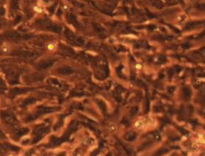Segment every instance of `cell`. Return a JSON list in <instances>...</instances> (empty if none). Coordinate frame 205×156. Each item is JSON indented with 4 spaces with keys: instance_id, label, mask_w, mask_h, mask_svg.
Masks as SVG:
<instances>
[{
    "instance_id": "obj_1",
    "label": "cell",
    "mask_w": 205,
    "mask_h": 156,
    "mask_svg": "<svg viewBox=\"0 0 205 156\" xmlns=\"http://www.w3.org/2000/svg\"><path fill=\"white\" fill-rule=\"evenodd\" d=\"M134 127L135 129L139 131H143L147 129V128H149V121L145 117H140V118H138L134 122Z\"/></svg>"
},
{
    "instance_id": "obj_2",
    "label": "cell",
    "mask_w": 205,
    "mask_h": 156,
    "mask_svg": "<svg viewBox=\"0 0 205 156\" xmlns=\"http://www.w3.org/2000/svg\"><path fill=\"white\" fill-rule=\"evenodd\" d=\"M187 20V15L186 14H184V13H180V14L177 16L176 18V21H177V23H179V24H182V23H184V22Z\"/></svg>"
},
{
    "instance_id": "obj_3",
    "label": "cell",
    "mask_w": 205,
    "mask_h": 156,
    "mask_svg": "<svg viewBox=\"0 0 205 156\" xmlns=\"http://www.w3.org/2000/svg\"><path fill=\"white\" fill-rule=\"evenodd\" d=\"M197 141L205 145V132H199L197 135Z\"/></svg>"
},
{
    "instance_id": "obj_4",
    "label": "cell",
    "mask_w": 205,
    "mask_h": 156,
    "mask_svg": "<svg viewBox=\"0 0 205 156\" xmlns=\"http://www.w3.org/2000/svg\"><path fill=\"white\" fill-rule=\"evenodd\" d=\"M56 47H57V44L55 42H50V43L47 44V50L48 51H55Z\"/></svg>"
},
{
    "instance_id": "obj_5",
    "label": "cell",
    "mask_w": 205,
    "mask_h": 156,
    "mask_svg": "<svg viewBox=\"0 0 205 156\" xmlns=\"http://www.w3.org/2000/svg\"><path fill=\"white\" fill-rule=\"evenodd\" d=\"M33 10H34L36 13H42L43 12V6L38 4V5H36L35 7L33 8Z\"/></svg>"
},
{
    "instance_id": "obj_6",
    "label": "cell",
    "mask_w": 205,
    "mask_h": 156,
    "mask_svg": "<svg viewBox=\"0 0 205 156\" xmlns=\"http://www.w3.org/2000/svg\"><path fill=\"white\" fill-rule=\"evenodd\" d=\"M51 2V0H39V4L42 6H46V5H49Z\"/></svg>"
},
{
    "instance_id": "obj_7",
    "label": "cell",
    "mask_w": 205,
    "mask_h": 156,
    "mask_svg": "<svg viewBox=\"0 0 205 156\" xmlns=\"http://www.w3.org/2000/svg\"><path fill=\"white\" fill-rule=\"evenodd\" d=\"M109 130L112 131V132H115V131L117 130V128H116V126L114 125V124H110V125H109Z\"/></svg>"
},
{
    "instance_id": "obj_8",
    "label": "cell",
    "mask_w": 205,
    "mask_h": 156,
    "mask_svg": "<svg viewBox=\"0 0 205 156\" xmlns=\"http://www.w3.org/2000/svg\"><path fill=\"white\" fill-rule=\"evenodd\" d=\"M8 156H17V155H15V154H9Z\"/></svg>"
}]
</instances>
